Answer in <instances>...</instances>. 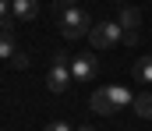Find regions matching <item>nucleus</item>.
Wrapping results in <instances>:
<instances>
[{
    "label": "nucleus",
    "instance_id": "5",
    "mask_svg": "<svg viewBox=\"0 0 152 131\" xmlns=\"http://www.w3.org/2000/svg\"><path fill=\"white\" fill-rule=\"evenodd\" d=\"M71 75H75V82H92L96 78V53H81V57H75L71 60Z\"/></svg>",
    "mask_w": 152,
    "mask_h": 131
},
{
    "label": "nucleus",
    "instance_id": "2",
    "mask_svg": "<svg viewBox=\"0 0 152 131\" xmlns=\"http://www.w3.org/2000/svg\"><path fill=\"white\" fill-rule=\"evenodd\" d=\"M57 18H60V32H64L67 39H81V36L92 32V18H88V11L78 7V4H67Z\"/></svg>",
    "mask_w": 152,
    "mask_h": 131
},
{
    "label": "nucleus",
    "instance_id": "7",
    "mask_svg": "<svg viewBox=\"0 0 152 131\" xmlns=\"http://www.w3.org/2000/svg\"><path fill=\"white\" fill-rule=\"evenodd\" d=\"M138 21H142V18H138V11H134V7H120V29H124V43H138V32H134V29H138Z\"/></svg>",
    "mask_w": 152,
    "mask_h": 131
},
{
    "label": "nucleus",
    "instance_id": "4",
    "mask_svg": "<svg viewBox=\"0 0 152 131\" xmlns=\"http://www.w3.org/2000/svg\"><path fill=\"white\" fill-rule=\"evenodd\" d=\"M71 82H75V75L67 67V53L57 50L53 53V64H50V75H46V85H50V92H67Z\"/></svg>",
    "mask_w": 152,
    "mask_h": 131
},
{
    "label": "nucleus",
    "instance_id": "10",
    "mask_svg": "<svg viewBox=\"0 0 152 131\" xmlns=\"http://www.w3.org/2000/svg\"><path fill=\"white\" fill-rule=\"evenodd\" d=\"M134 113L138 117H145V121H152V92H142V96H134Z\"/></svg>",
    "mask_w": 152,
    "mask_h": 131
},
{
    "label": "nucleus",
    "instance_id": "6",
    "mask_svg": "<svg viewBox=\"0 0 152 131\" xmlns=\"http://www.w3.org/2000/svg\"><path fill=\"white\" fill-rule=\"evenodd\" d=\"M18 53V46H14V29H11V21H7V14L0 18V60H11Z\"/></svg>",
    "mask_w": 152,
    "mask_h": 131
},
{
    "label": "nucleus",
    "instance_id": "8",
    "mask_svg": "<svg viewBox=\"0 0 152 131\" xmlns=\"http://www.w3.org/2000/svg\"><path fill=\"white\" fill-rule=\"evenodd\" d=\"M11 14L18 21H32L39 14V0H11Z\"/></svg>",
    "mask_w": 152,
    "mask_h": 131
},
{
    "label": "nucleus",
    "instance_id": "13",
    "mask_svg": "<svg viewBox=\"0 0 152 131\" xmlns=\"http://www.w3.org/2000/svg\"><path fill=\"white\" fill-rule=\"evenodd\" d=\"M7 11H11V0H0V18H4Z\"/></svg>",
    "mask_w": 152,
    "mask_h": 131
},
{
    "label": "nucleus",
    "instance_id": "14",
    "mask_svg": "<svg viewBox=\"0 0 152 131\" xmlns=\"http://www.w3.org/2000/svg\"><path fill=\"white\" fill-rule=\"evenodd\" d=\"M78 131H92V128H88V124H85V128H78Z\"/></svg>",
    "mask_w": 152,
    "mask_h": 131
},
{
    "label": "nucleus",
    "instance_id": "12",
    "mask_svg": "<svg viewBox=\"0 0 152 131\" xmlns=\"http://www.w3.org/2000/svg\"><path fill=\"white\" fill-rule=\"evenodd\" d=\"M11 60H14V67H28V57H25V53H21V50H18V53H14V57H11Z\"/></svg>",
    "mask_w": 152,
    "mask_h": 131
},
{
    "label": "nucleus",
    "instance_id": "9",
    "mask_svg": "<svg viewBox=\"0 0 152 131\" xmlns=\"http://www.w3.org/2000/svg\"><path fill=\"white\" fill-rule=\"evenodd\" d=\"M134 82L152 85V57H138L134 60Z\"/></svg>",
    "mask_w": 152,
    "mask_h": 131
},
{
    "label": "nucleus",
    "instance_id": "11",
    "mask_svg": "<svg viewBox=\"0 0 152 131\" xmlns=\"http://www.w3.org/2000/svg\"><path fill=\"white\" fill-rule=\"evenodd\" d=\"M46 131H75V128H71L67 121H50V124H46Z\"/></svg>",
    "mask_w": 152,
    "mask_h": 131
},
{
    "label": "nucleus",
    "instance_id": "15",
    "mask_svg": "<svg viewBox=\"0 0 152 131\" xmlns=\"http://www.w3.org/2000/svg\"><path fill=\"white\" fill-rule=\"evenodd\" d=\"M67 4H75V0H67Z\"/></svg>",
    "mask_w": 152,
    "mask_h": 131
},
{
    "label": "nucleus",
    "instance_id": "1",
    "mask_svg": "<svg viewBox=\"0 0 152 131\" xmlns=\"http://www.w3.org/2000/svg\"><path fill=\"white\" fill-rule=\"evenodd\" d=\"M127 103H134V96L127 92V85H103V89H96V92H92V99H88L92 113H103V117L120 113Z\"/></svg>",
    "mask_w": 152,
    "mask_h": 131
},
{
    "label": "nucleus",
    "instance_id": "3",
    "mask_svg": "<svg viewBox=\"0 0 152 131\" xmlns=\"http://www.w3.org/2000/svg\"><path fill=\"white\" fill-rule=\"evenodd\" d=\"M120 39H124L120 21H96V25H92V32H88V43L96 46V50H113Z\"/></svg>",
    "mask_w": 152,
    "mask_h": 131
}]
</instances>
